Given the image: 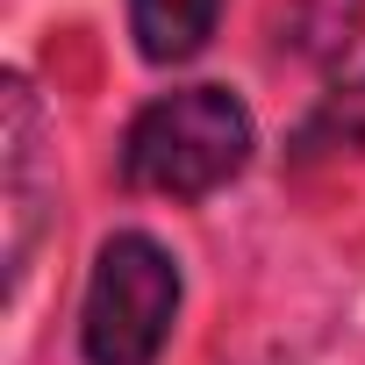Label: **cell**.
Segmentation results:
<instances>
[{"label": "cell", "instance_id": "4", "mask_svg": "<svg viewBox=\"0 0 365 365\" xmlns=\"http://www.w3.org/2000/svg\"><path fill=\"white\" fill-rule=\"evenodd\" d=\"M215 15L222 0H129V29L150 65H187L215 36Z\"/></svg>", "mask_w": 365, "mask_h": 365}, {"label": "cell", "instance_id": "2", "mask_svg": "<svg viewBox=\"0 0 365 365\" xmlns=\"http://www.w3.org/2000/svg\"><path fill=\"white\" fill-rule=\"evenodd\" d=\"M179 315V265L158 237L122 230L101 244L86 308H79V351L86 365H158Z\"/></svg>", "mask_w": 365, "mask_h": 365}, {"label": "cell", "instance_id": "5", "mask_svg": "<svg viewBox=\"0 0 365 365\" xmlns=\"http://www.w3.org/2000/svg\"><path fill=\"white\" fill-rule=\"evenodd\" d=\"M301 150H365V79L344 86V93H329V101L308 115Z\"/></svg>", "mask_w": 365, "mask_h": 365}, {"label": "cell", "instance_id": "3", "mask_svg": "<svg viewBox=\"0 0 365 365\" xmlns=\"http://www.w3.org/2000/svg\"><path fill=\"white\" fill-rule=\"evenodd\" d=\"M8 272L22 279V258H29V237H36V108H29V86L8 79Z\"/></svg>", "mask_w": 365, "mask_h": 365}, {"label": "cell", "instance_id": "1", "mask_svg": "<svg viewBox=\"0 0 365 365\" xmlns=\"http://www.w3.org/2000/svg\"><path fill=\"white\" fill-rule=\"evenodd\" d=\"M251 158V115L230 86H179L150 101L129 122L122 143V179L165 201H201L244 172Z\"/></svg>", "mask_w": 365, "mask_h": 365}]
</instances>
